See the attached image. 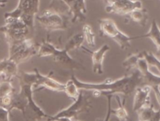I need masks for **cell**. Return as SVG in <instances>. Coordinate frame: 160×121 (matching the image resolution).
Segmentation results:
<instances>
[{
    "label": "cell",
    "mask_w": 160,
    "mask_h": 121,
    "mask_svg": "<svg viewBox=\"0 0 160 121\" xmlns=\"http://www.w3.org/2000/svg\"><path fill=\"white\" fill-rule=\"evenodd\" d=\"M71 79L79 90L92 91L93 95L96 94L95 97L119 94L128 97L142 83L141 74L137 69L133 70L132 73L129 75L114 80L107 78L102 82L97 83L81 82L74 75H71Z\"/></svg>",
    "instance_id": "obj_1"
},
{
    "label": "cell",
    "mask_w": 160,
    "mask_h": 121,
    "mask_svg": "<svg viewBox=\"0 0 160 121\" xmlns=\"http://www.w3.org/2000/svg\"><path fill=\"white\" fill-rule=\"evenodd\" d=\"M39 24L48 32L66 30L69 28L71 17L67 11H62L58 6L51 4L49 9L40 15L36 16Z\"/></svg>",
    "instance_id": "obj_2"
},
{
    "label": "cell",
    "mask_w": 160,
    "mask_h": 121,
    "mask_svg": "<svg viewBox=\"0 0 160 121\" xmlns=\"http://www.w3.org/2000/svg\"><path fill=\"white\" fill-rule=\"evenodd\" d=\"M16 77L19 81V84L31 85L32 87H39V89L45 88L54 92H64L65 84L52 78L51 73L47 75L40 73L36 68L31 73L21 71Z\"/></svg>",
    "instance_id": "obj_3"
},
{
    "label": "cell",
    "mask_w": 160,
    "mask_h": 121,
    "mask_svg": "<svg viewBox=\"0 0 160 121\" xmlns=\"http://www.w3.org/2000/svg\"><path fill=\"white\" fill-rule=\"evenodd\" d=\"M39 57L50 56L52 60L71 70H82L84 66L74 60L64 48H57L53 44L49 41H43L38 48L37 54Z\"/></svg>",
    "instance_id": "obj_4"
},
{
    "label": "cell",
    "mask_w": 160,
    "mask_h": 121,
    "mask_svg": "<svg viewBox=\"0 0 160 121\" xmlns=\"http://www.w3.org/2000/svg\"><path fill=\"white\" fill-rule=\"evenodd\" d=\"M4 22L5 24L0 27V31L4 34L8 46L28 38L30 29L19 18L5 17Z\"/></svg>",
    "instance_id": "obj_5"
},
{
    "label": "cell",
    "mask_w": 160,
    "mask_h": 121,
    "mask_svg": "<svg viewBox=\"0 0 160 121\" xmlns=\"http://www.w3.org/2000/svg\"><path fill=\"white\" fill-rule=\"evenodd\" d=\"M39 0H19L17 7L4 13V17L19 18L29 29L34 30V19L39 11Z\"/></svg>",
    "instance_id": "obj_6"
},
{
    "label": "cell",
    "mask_w": 160,
    "mask_h": 121,
    "mask_svg": "<svg viewBox=\"0 0 160 121\" xmlns=\"http://www.w3.org/2000/svg\"><path fill=\"white\" fill-rule=\"evenodd\" d=\"M99 34L113 39L122 50H127L131 47V41L134 37H130L117 26L114 20L110 18H102L98 21Z\"/></svg>",
    "instance_id": "obj_7"
},
{
    "label": "cell",
    "mask_w": 160,
    "mask_h": 121,
    "mask_svg": "<svg viewBox=\"0 0 160 121\" xmlns=\"http://www.w3.org/2000/svg\"><path fill=\"white\" fill-rule=\"evenodd\" d=\"M8 48L9 55L8 58L19 65L26 62L37 55L39 46L32 39L27 38L19 43L8 46Z\"/></svg>",
    "instance_id": "obj_8"
},
{
    "label": "cell",
    "mask_w": 160,
    "mask_h": 121,
    "mask_svg": "<svg viewBox=\"0 0 160 121\" xmlns=\"http://www.w3.org/2000/svg\"><path fill=\"white\" fill-rule=\"evenodd\" d=\"M92 107V100L90 95L79 90V94L74 102L66 108H64L56 115L51 116L50 118H58L66 117L72 119H77V117L81 113L88 112Z\"/></svg>",
    "instance_id": "obj_9"
},
{
    "label": "cell",
    "mask_w": 160,
    "mask_h": 121,
    "mask_svg": "<svg viewBox=\"0 0 160 121\" xmlns=\"http://www.w3.org/2000/svg\"><path fill=\"white\" fill-rule=\"evenodd\" d=\"M22 89L27 95L28 103L22 113L25 121H46L50 115L46 114L34 101L32 98V86L20 84Z\"/></svg>",
    "instance_id": "obj_10"
},
{
    "label": "cell",
    "mask_w": 160,
    "mask_h": 121,
    "mask_svg": "<svg viewBox=\"0 0 160 121\" xmlns=\"http://www.w3.org/2000/svg\"><path fill=\"white\" fill-rule=\"evenodd\" d=\"M105 4L107 13L121 16H128L133 11L142 8L139 0H102Z\"/></svg>",
    "instance_id": "obj_11"
},
{
    "label": "cell",
    "mask_w": 160,
    "mask_h": 121,
    "mask_svg": "<svg viewBox=\"0 0 160 121\" xmlns=\"http://www.w3.org/2000/svg\"><path fill=\"white\" fill-rule=\"evenodd\" d=\"M68 8L71 22H82L86 19L87 9L85 0H60Z\"/></svg>",
    "instance_id": "obj_12"
},
{
    "label": "cell",
    "mask_w": 160,
    "mask_h": 121,
    "mask_svg": "<svg viewBox=\"0 0 160 121\" xmlns=\"http://www.w3.org/2000/svg\"><path fill=\"white\" fill-rule=\"evenodd\" d=\"M151 88L148 85H144L142 87L136 88L134 96L132 110L134 112H138L141 108L150 105V92Z\"/></svg>",
    "instance_id": "obj_13"
},
{
    "label": "cell",
    "mask_w": 160,
    "mask_h": 121,
    "mask_svg": "<svg viewBox=\"0 0 160 121\" xmlns=\"http://www.w3.org/2000/svg\"><path fill=\"white\" fill-rule=\"evenodd\" d=\"M84 50L91 53V58L92 63V71L95 74L102 75L103 70V60L106 53L109 51L110 47L108 44H104L96 51H91L86 48H82Z\"/></svg>",
    "instance_id": "obj_14"
},
{
    "label": "cell",
    "mask_w": 160,
    "mask_h": 121,
    "mask_svg": "<svg viewBox=\"0 0 160 121\" xmlns=\"http://www.w3.org/2000/svg\"><path fill=\"white\" fill-rule=\"evenodd\" d=\"M18 65L8 58L0 60V76L3 80L11 82L18 74Z\"/></svg>",
    "instance_id": "obj_15"
},
{
    "label": "cell",
    "mask_w": 160,
    "mask_h": 121,
    "mask_svg": "<svg viewBox=\"0 0 160 121\" xmlns=\"http://www.w3.org/2000/svg\"><path fill=\"white\" fill-rule=\"evenodd\" d=\"M134 38V39L140 38H150L157 49V55L156 56L160 60V28L155 19L152 21L149 29L146 34Z\"/></svg>",
    "instance_id": "obj_16"
},
{
    "label": "cell",
    "mask_w": 160,
    "mask_h": 121,
    "mask_svg": "<svg viewBox=\"0 0 160 121\" xmlns=\"http://www.w3.org/2000/svg\"><path fill=\"white\" fill-rule=\"evenodd\" d=\"M126 16H128L129 19L139 24L141 26H145L148 21V12L144 8L136 9Z\"/></svg>",
    "instance_id": "obj_17"
},
{
    "label": "cell",
    "mask_w": 160,
    "mask_h": 121,
    "mask_svg": "<svg viewBox=\"0 0 160 121\" xmlns=\"http://www.w3.org/2000/svg\"><path fill=\"white\" fill-rule=\"evenodd\" d=\"M84 41V38L82 33H77L69 39L65 45L64 49L69 52L74 50L82 48Z\"/></svg>",
    "instance_id": "obj_18"
},
{
    "label": "cell",
    "mask_w": 160,
    "mask_h": 121,
    "mask_svg": "<svg viewBox=\"0 0 160 121\" xmlns=\"http://www.w3.org/2000/svg\"><path fill=\"white\" fill-rule=\"evenodd\" d=\"M142 56V52L132 54L125 59L122 62V66L125 68L126 70L129 71L135 69L136 63L138 59Z\"/></svg>",
    "instance_id": "obj_19"
},
{
    "label": "cell",
    "mask_w": 160,
    "mask_h": 121,
    "mask_svg": "<svg viewBox=\"0 0 160 121\" xmlns=\"http://www.w3.org/2000/svg\"><path fill=\"white\" fill-rule=\"evenodd\" d=\"M82 34L84 35V40H86L88 45L90 47H94L96 46L95 34L90 25L84 24L83 26Z\"/></svg>",
    "instance_id": "obj_20"
},
{
    "label": "cell",
    "mask_w": 160,
    "mask_h": 121,
    "mask_svg": "<svg viewBox=\"0 0 160 121\" xmlns=\"http://www.w3.org/2000/svg\"><path fill=\"white\" fill-rule=\"evenodd\" d=\"M142 53L149 67L154 66L160 73V60L151 52L144 50L142 51Z\"/></svg>",
    "instance_id": "obj_21"
},
{
    "label": "cell",
    "mask_w": 160,
    "mask_h": 121,
    "mask_svg": "<svg viewBox=\"0 0 160 121\" xmlns=\"http://www.w3.org/2000/svg\"><path fill=\"white\" fill-rule=\"evenodd\" d=\"M16 92L11 82L3 80L0 82V99Z\"/></svg>",
    "instance_id": "obj_22"
},
{
    "label": "cell",
    "mask_w": 160,
    "mask_h": 121,
    "mask_svg": "<svg viewBox=\"0 0 160 121\" xmlns=\"http://www.w3.org/2000/svg\"><path fill=\"white\" fill-rule=\"evenodd\" d=\"M64 92H65L69 98L73 99V100H76L79 94V90L77 88L76 86L71 79L68 80V82L65 83V89Z\"/></svg>",
    "instance_id": "obj_23"
},
{
    "label": "cell",
    "mask_w": 160,
    "mask_h": 121,
    "mask_svg": "<svg viewBox=\"0 0 160 121\" xmlns=\"http://www.w3.org/2000/svg\"><path fill=\"white\" fill-rule=\"evenodd\" d=\"M9 113L10 112L7 109L0 107V121H11Z\"/></svg>",
    "instance_id": "obj_24"
},
{
    "label": "cell",
    "mask_w": 160,
    "mask_h": 121,
    "mask_svg": "<svg viewBox=\"0 0 160 121\" xmlns=\"http://www.w3.org/2000/svg\"><path fill=\"white\" fill-rule=\"evenodd\" d=\"M8 2V0H0V8H4Z\"/></svg>",
    "instance_id": "obj_25"
},
{
    "label": "cell",
    "mask_w": 160,
    "mask_h": 121,
    "mask_svg": "<svg viewBox=\"0 0 160 121\" xmlns=\"http://www.w3.org/2000/svg\"><path fill=\"white\" fill-rule=\"evenodd\" d=\"M46 121H56V120H46Z\"/></svg>",
    "instance_id": "obj_26"
},
{
    "label": "cell",
    "mask_w": 160,
    "mask_h": 121,
    "mask_svg": "<svg viewBox=\"0 0 160 121\" xmlns=\"http://www.w3.org/2000/svg\"><path fill=\"white\" fill-rule=\"evenodd\" d=\"M74 121H80V120H79L78 119H75V120H74Z\"/></svg>",
    "instance_id": "obj_27"
}]
</instances>
